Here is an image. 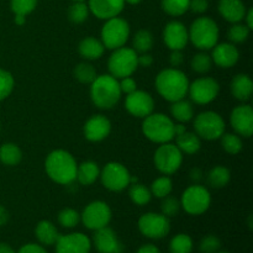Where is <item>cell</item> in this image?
Masks as SVG:
<instances>
[{
    "mask_svg": "<svg viewBox=\"0 0 253 253\" xmlns=\"http://www.w3.org/2000/svg\"><path fill=\"white\" fill-rule=\"evenodd\" d=\"M76 158L66 150H53L44 160V170L49 179L61 185H68L77 179Z\"/></svg>",
    "mask_w": 253,
    "mask_h": 253,
    "instance_id": "6da1fadb",
    "label": "cell"
},
{
    "mask_svg": "<svg viewBox=\"0 0 253 253\" xmlns=\"http://www.w3.org/2000/svg\"><path fill=\"white\" fill-rule=\"evenodd\" d=\"M157 93L165 100L173 103L187 96L189 79L178 68H166L157 74L155 81Z\"/></svg>",
    "mask_w": 253,
    "mask_h": 253,
    "instance_id": "7a4b0ae2",
    "label": "cell"
},
{
    "mask_svg": "<svg viewBox=\"0 0 253 253\" xmlns=\"http://www.w3.org/2000/svg\"><path fill=\"white\" fill-rule=\"evenodd\" d=\"M121 89L119 79L111 74H101L90 84V99L96 108L101 110H110L121 98Z\"/></svg>",
    "mask_w": 253,
    "mask_h": 253,
    "instance_id": "3957f363",
    "label": "cell"
},
{
    "mask_svg": "<svg viewBox=\"0 0 253 253\" xmlns=\"http://www.w3.org/2000/svg\"><path fill=\"white\" fill-rule=\"evenodd\" d=\"M142 120V132L150 141L162 145L174 140V121L166 114L152 113Z\"/></svg>",
    "mask_w": 253,
    "mask_h": 253,
    "instance_id": "277c9868",
    "label": "cell"
},
{
    "mask_svg": "<svg viewBox=\"0 0 253 253\" xmlns=\"http://www.w3.org/2000/svg\"><path fill=\"white\" fill-rule=\"evenodd\" d=\"M189 41L200 51L211 49L219 41L220 30L216 21L209 16H200L190 25Z\"/></svg>",
    "mask_w": 253,
    "mask_h": 253,
    "instance_id": "5b68a950",
    "label": "cell"
},
{
    "mask_svg": "<svg viewBox=\"0 0 253 253\" xmlns=\"http://www.w3.org/2000/svg\"><path fill=\"white\" fill-rule=\"evenodd\" d=\"M138 53L131 47H120L114 49L108 61L109 72L116 79H123L131 77L138 68Z\"/></svg>",
    "mask_w": 253,
    "mask_h": 253,
    "instance_id": "8992f818",
    "label": "cell"
},
{
    "mask_svg": "<svg viewBox=\"0 0 253 253\" xmlns=\"http://www.w3.org/2000/svg\"><path fill=\"white\" fill-rule=\"evenodd\" d=\"M130 25L125 19L119 16L111 17L105 20V24L101 27L100 41L105 48L114 51L125 46L130 37Z\"/></svg>",
    "mask_w": 253,
    "mask_h": 253,
    "instance_id": "52a82bcc",
    "label": "cell"
},
{
    "mask_svg": "<svg viewBox=\"0 0 253 253\" xmlns=\"http://www.w3.org/2000/svg\"><path fill=\"white\" fill-rule=\"evenodd\" d=\"M180 208L187 214L198 216L208 211L211 204V194L205 187L200 184H193L183 192L180 198Z\"/></svg>",
    "mask_w": 253,
    "mask_h": 253,
    "instance_id": "ba28073f",
    "label": "cell"
},
{
    "mask_svg": "<svg viewBox=\"0 0 253 253\" xmlns=\"http://www.w3.org/2000/svg\"><path fill=\"white\" fill-rule=\"evenodd\" d=\"M225 128L224 119L215 111H204L194 119V132L203 140H219L225 133Z\"/></svg>",
    "mask_w": 253,
    "mask_h": 253,
    "instance_id": "9c48e42d",
    "label": "cell"
},
{
    "mask_svg": "<svg viewBox=\"0 0 253 253\" xmlns=\"http://www.w3.org/2000/svg\"><path fill=\"white\" fill-rule=\"evenodd\" d=\"M153 162L158 172L163 175L174 174L183 163V153L174 143H162L156 150Z\"/></svg>",
    "mask_w": 253,
    "mask_h": 253,
    "instance_id": "30bf717a",
    "label": "cell"
},
{
    "mask_svg": "<svg viewBox=\"0 0 253 253\" xmlns=\"http://www.w3.org/2000/svg\"><path fill=\"white\" fill-rule=\"evenodd\" d=\"M113 217L110 207L103 200H94L89 203L81 214V221L88 230L96 231L99 229L109 226Z\"/></svg>",
    "mask_w": 253,
    "mask_h": 253,
    "instance_id": "8fae6325",
    "label": "cell"
},
{
    "mask_svg": "<svg viewBox=\"0 0 253 253\" xmlns=\"http://www.w3.org/2000/svg\"><path fill=\"white\" fill-rule=\"evenodd\" d=\"M101 184L110 192H123L130 185L131 174L127 168L119 162H109L99 175Z\"/></svg>",
    "mask_w": 253,
    "mask_h": 253,
    "instance_id": "7c38bea8",
    "label": "cell"
},
{
    "mask_svg": "<svg viewBox=\"0 0 253 253\" xmlns=\"http://www.w3.org/2000/svg\"><path fill=\"white\" fill-rule=\"evenodd\" d=\"M137 225L141 234L151 240L165 239L170 231L169 217L158 212H146L141 215Z\"/></svg>",
    "mask_w": 253,
    "mask_h": 253,
    "instance_id": "4fadbf2b",
    "label": "cell"
},
{
    "mask_svg": "<svg viewBox=\"0 0 253 253\" xmlns=\"http://www.w3.org/2000/svg\"><path fill=\"white\" fill-rule=\"evenodd\" d=\"M220 93V84L216 79L210 77H202L189 83L188 94L190 101L198 105H207L214 101Z\"/></svg>",
    "mask_w": 253,
    "mask_h": 253,
    "instance_id": "5bb4252c",
    "label": "cell"
},
{
    "mask_svg": "<svg viewBox=\"0 0 253 253\" xmlns=\"http://www.w3.org/2000/svg\"><path fill=\"white\" fill-rule=\"evenodd\" d=\"M125 108L127 113L135 118L145 119L155 110V100L150 93L136 89L126 95Z\"/></svg>",
    "mask_w": 253,
    "mask_h": 253,
    "instance_id": "9a60e30c",
    "label": "cell"
},
{
    "mask_svg": "<svg viewBox=\"0 0 253 253\" xmlns=\"http://www.w3.org/2000/svg\"><path fill=\"white\" fill-rule=\"evenodd\" d=\"M230 125L235 133L250 138L253 133V109L249 104L236 106L230 114Z\"/></svg>",
    "mask_w": 253,
    "mask_h": 253,
    "instance_id": "2e32d148",
    "label": "cell"
},
{
    "mask_svg": "<svg viewBox=\"0 0 253 253\" xmlns=\"http://www.w3.org/2000/svg\"><path fill=\"white\" fill-rule=\"evenodd\" d=\"M56 253H90L91 240L82 232L59 235L56 244Z\"/></svg>",
    "mask_w": 253,
    "mask_h": 253,
    "instance_id": "e0dca14e",
    "label": "cell"
},
{
    "mask_svg": "<svg viewBox=\"0 0 253 253\" xmlns=\"http://www.w3.org/2000/svg\"><path fill=\"white\" fill-rule=\"evenodd\" d=\"M163 41L170 51H183L189 42L187 26L178 20L169 21L163 30Z\"/></svg>",
    "mask_w": 253,
    "mask_h": 253,
    "instance_id": "ac0fdd59",
    "label": "cell"
},
{
    "mask_svg": "<svg viewBox=\"0 0 253 253\" xmlns=\"http://www.w3.org/2000/svg\"><path fill=\"white\" fill-rule=\"evenodd\" d=\"M93 245L99 253H123L124 245L111 227L105 226L94 232Z\"/></svg>",
    "mask_w": 253,
    "mask_h": 253,
    "instance_id": "d6986e66",
    "label": "cell"
},
{
    "mask_svg": "<svg viewBox=\"0 0 253 253\" xmlns=\"http://www.w3.org/2000/svg\"><path fill=\"white\" fill-rule=\"evenodd\" d=\"M84 137L90 142L104 141L111 132V123L106 116L93 115L85 121L83 127Z\"/></svg>",
    "mask_w": 253,
    "mask_h": 253,
    "instance_id": "ffe728a7",
    "label": "cell"
},
{
    "mask_svg": "<svg viewBox=\"0 0 253 253\" xmlns=\"http://www.w3.org/2000/svg\"><path fill=\"white\" fill-rule=\"evenodd\" d=\"M211 59L220 68H231L239 62L240 52L235 43L231 42H222L216 43L212 47Z\"/></svg>",
    "mask_w": 253,
    "mask_h": 253,
    "instance_id": "44dd1931",
    "label": "cell"
},
{
    "mask_svg": "<svg viewBox=\"0 0 253 253\" xmlns=\"http://www.w3.org/2000/svg\"><path fill=\"white\" fill-rule=\"evenodd\" d=\"M89 11L100 20L119 16L125 7V0H88Z\"/></svg>",
    "mask_w": 253,
    "mask_h": 253,
    "instance_id": "7402d4cb",
    "label": "cell"
},
{
    "mask_svg": "<svg viewBox=\"0 0 253 253\" xmlns=\"http://www.w3.org/2000/svg\"><path fill=\"white\" fill-rule=\"evenodd\" d=\"M217 10L219 14L231 24L241 22L247 11L242 0H219Z\"/></svg>",
    "mask_w": 253,
    "mask_h": 253,
    "instance_id": "603a6c76",
    "label": "cell"
},
{
    "mask_svg": "<svg viewBox=\"0 0 253 253\" xmlns=\"http://www.w3.org/2000/svg\"><path fill=\"white\" fill-rule=\"evenodd\" d=\"M230 90L237 100L242 101V103L249 101L253 93V82L251 77L244 73L235 76L230 83Z\"/></svg>",
    "mask_w": 253,
    "mask_h": 253,
    "instance_id": "cb8c5ba5",
    "label": "cell"
},
{
    "mask_svg": "<svg viewBox=\"0 0 253 253\" xmlns=\"http://www.w3.org/2000/svg\"><path fill=\"white\" fill-rule=\"evenodd\" d=\"M78 51L79 54L84 59L96 61V59H100L103 57L104 52H105V47H104L103 42L100 40L95 39L93 36H89L79 42Z\"/></svg>",
    "mask_w": 253,
    "mask_h": 253,
    "instance_id": "d4e9b609",
    "label": "cell"
},
{
    "mask_svg": "<svg viewBox=\"0 0 253 253\" xmlns=\"http://www.w3.org/2000/svg\"><path fill=\"white\" fill-rule=\"evenodd\" d=\"M35 236L43 246H53L58 240L59 234L53 222L49 220H41L35 227Z\"/></svg>",
    "mask_w": 253,
    "mask_h": 253,
    "instance_id": "484cf974",
    "label": "cell"
},
{
    "mask_svg": "<svg viewBox=\"0 0 253 253\" xmlns=\"http://www.w3.org/2000/svg\"><path fill=\"white\" fill-rule=\"evenodd\" d=\"M100 175L99 165L94 161H85L77 167V179L82 185H91Z\"/></svg>",
    "mask_w": 253,
    "mask_h": 253,
    "instance_id": "4316f807",
    "label": "cell"
},
{
    "mask_svg": "<svg viewBox=\"0 0 253 253\" xmlns=\"http://www.w3.org/2000/svg\"><path fill=\"white\" fill-rule=\"evenodd\" d=\"M170 116L178 123H189L194 118V106L190 100H187L185 98L179 99L177 101H173L170 105Z\"/></svg>",
    "mask_w": 253,
    "mask_h": 253,
    "instance_id": "83f0119b",
    "label": "cell"
},
{
    "mask_svg": "<svg viewBox=\"0 0 253 253\" xmlns=\"http://www.w3.org/2000/svg\"><path fill=\"white\" fill-rule=\"evenodd\" d=\"M175 146L182 151V153L194 155L202 148V138L195 132L185 131L179 136H175Z\"/></svg>",
    "mask_w": 253,
    "mask_h": 253,
    "instance_id": "f1b7e54d",
    "label": "cell"
},
{
    "mask_svg": "<svg viewBox=\"0 0 253 253\" xmlns=\"http://www.w3.org/2000/svg\"><path fill=\"white\" fill-rule=\"evenodd\" d=\"M22 160V151L16 143L7 142L0 147V162L5 166H17Z\"/></svg>",
    "mask_w": 253,
    "mask_h": 253,
    "instance_id": "f546056e",
    "label": "cell"
},
{
    "mask_svg": "<svg viewBox=\"0 0 253 253\" xmlns=\"http://www.w3.org/2000/svg\"><path fill=\"white\" fill-rule=\"evenodd\" d=\"M230 180H231V172L229 168L224 167V166H216L208 173V183L210 187L215 188V189L226 187Z\"/></svg>",
    "mask_w": 253,
    "mask_h": 253,
    "instance_id": "4dcf8cb0",
    "label": "cell"
},
{
    "mask_svg": "<svg viewBox=\"0 0 253 253\" xmlns=\"http://www.w3.org/2000/svg\"><path fill=\"white\" fill-rule=\"evenodd\" d=\"M128 197H130L131 202L133 204L138 205V207H143V205H147L151 202L152 193H151L150 188L137 182L128 185Z\"/></svg>",
    "mask_w": 253,
    "mask_h": 253,
    "instance_id": "1f68e13d",
    "label": "cell"
},
{
    "mask_svg": "<svg viewBox=\"0 0 253 253\" xmlns=\"http://www.w3.org/2000/svg\"><path fill=\"white\" fill-rule=\"evenodd\" d=\"M153 47V36L148 30H138L132 39V48L137 53L150 52Z\"/></svg>",
    "mask_w": 253,
    "mask_h": 253,
    "instance_id": "d6a6232c",
    "label": "cell"
},
{
    "mask_svg": "<svg viewBox=\"0 0 253 253\" xmlns=\"http://www.w3.org/2000/svg\"><path fill=\"white\" fill-rule=\"evenodd\" d=\"M193 244L192 237L188 234H178L169 241V252L170 253H192Z\"/></svg>",
    "mask_w": 253,
    "mask_h": 253,
    "instance_id": "836d02e7",
    "label": "cell"
},
{
    "mask_svg": "<svg viewBox=\"0 0 253 253\" xmlns=\"http://www.w3.org/2000/svg\"><path fill=\"white\" fill-rule=\"evenodd\" d=\"M190 0H161V7L169 16H182L189 10Z\"/></svg>",
    "mask_w": 253,
    "mask_h": 253,
    "instance_id": "e575fe53",
    "label": "cell"
},
{
    "mask_svg": "<svg viewBox=\"0 0 253 253\" xmlns=\"http://www.w3.org/2000/svg\"><path fill=\"white\" fill-rule=\"evenodd\" d=\"M151 193H152V197L155 195L156 198H160V199H163V198L168 197V195L172 193L173 190V182L168 175H162V177L157 178L152 182L150 188Z\"/></svg>",
    "mask_w": 253,
    "mask_h": 253,
    "instance_id": "d590c367",
    "label": "cell"
},
{
    "mask_svg": "<svg viewBox=\"0 0 253 253\" xmlns=\"http://www.w3.org/2000/svg\"><path fill=\"white\" fill-rule=\"evenodd\" d=\"M73 74L74 78L83 84H91V82L98 76L96 69L94 68L93 64L88 63V62H82V63L77 64L73 71Z\"/></svg>",
    "mask_w": 253,
    "mask_h": 253,
    "instance_id": "8d00e7d4",
    "label": "cell"
},
{
    "mask_svg": "<svg viewBox=\"0 0 253 253\" xmlns=\"http://www.w3.org/2000/svg\"><path fill=\"white\" fill-rule=\"evenodd\" d=\"M89 14V7L85 1H73L68 9V19L73 24H83L86 21Z\"/></svg>",
    "mask_w": 253,
    "mask_h": 253,
    "instance_id": "74e56055",
    "label": "cell"
},
{
    "mask_svg": "<svg viewBox=\"0 0 253 253\" xmlns=\"http://www.w3.org/2000/svg\"><path fill=\"white\" fill-rule=\"evenodd\" d=\"M220 140H221L222 148L229 155H239L242 151V147H244L241 136H239L237 133H224L220 137Z\"/></svg>",
    "mask_w": 253,
    "mask_h": 253,
    "instance_id": "f35d334b",
    "label": "cell"
},
{
    "mask_svg": "<svg viewBox=\"0 0 253 253\" xmlns=\"http://www.w3.org/2000/svg\"><path fill=\"white\" fill-rule=\"evenodd\" d=\"M212 66V59L211 57L204 51L199 52V53L194 54L190 61V67L193 71L198 74H205L211 69Z\"/></svg>",
    "mask_w": 253,
    "mask_h": 253,
    "instance_id": "ab89813d",
    "label": "cell"
},
{
    "mask_svg": "<svg viewBox=\"0 0 253 253\" xmlns=\"http://www.w3.org/2000/svg\"><path fill=\"white\" fill-rule=\"evenodd\" d=\"M58 222L62 227L73 229L81 222V214L72 208H66L58 214Z\"/></svg>",
    "mask_w": 253,
    "mask_h": 253,
    "instance_id": "60d3db41",
    "label": "cell"
},
{
    "mask_svg": "<svg viewBox=\"0 0 253 253\" xmlns=\"http://www.w3.org/2000/svg\"><path fill=\"white\" fill-rule=\"evenodd\" d=\"M250 32L251 30L246 25L236 22V24H232V26L227 31V37L231 43H242V42L247 41V39L250 37Z\"/></svg>",
    "mask_w": 253,
    "mask_h": 253,
    "instance_id": "b9f144b4",
    "label": "cell"
},
{
    "mask_svg": "<svg viewBox=\"0 0 253 253\" xmlns=\"http://www.w3.org/2000/svg\"><path fill=\"white\" fill-rule=\"evenodd\" d=\"M39 0H10V7L14 15L27 16L36 9Z\"/></svg>",
    "mask_w": 253,
    "mask_h": 253,
    "instance_id": "7bdbcfd3",
    "label": "cell"
},
{
    "mask_svg": "<svg viewBox=\"0 0 253 253\" xmlns=\"http://www.w3.org/2000/svg\"><path fill=\"white\" fill-rule=\"evenodd\" d=\"M15 79L10 72L0 69V101L6 99L14 90Z\"/></svg>",
    "mask_w": 253,
    "mask_h": 253,
    "instance_id": "ee69618b",
    "label": "cell"
},
{
    "mask_svg": "<svg viewBox=\"0 0 253 253\" xmlns=\"http://www.w3.org/2000/svg\"><path fill=\"white\" fill-rule=\"evenodd\" d=\"M180 210V202L174 197H166L163 198L161 203V214L167 217L177 216Z\"/></svg>",
    "mask_w": 253,
    "mask_h": 253,
    "instance_id": "f6af8a7d",
    "label": "cell"
},
{
    "mask_svg": "<svg viewBox=\"0 0 253 253\" xmlns=\"http://www.w3.org/2000/svg\"><path fill=\"white\" fill-rule=\"evenodd\" d=\"M221 249V241L215 235H207L200 240L199 250L202 253H216Z\"/></svg>",
    "mask_w": 253,
    "mask_h": 253,
    "instance_id": "bcb514c9",
    "label": "cell"
},
{
    "mask_svg": "<svg viewBox=\"0 0 253 253\" xmlns=\"http://www.w3.org/2000/svg\"><path fill=\"white\" fill-rule=\"evenodd\" d=\"M119 84H120L121 93H125L126 95L137 89V83L132 77H125L123 79H119Z\"/></svg>",
    "mask_w": 253,
    "mask_h": 253,
    "instance_id": "7dc6e473",
    "label": "cell"
},
{
    "mask_svg": "<svg viewBox=\"0 0 253 253\" xmlns=\"http://www.w3.org/2000/svg\"><path fill=\"white\" fill-rule=\"evenodd\" d=\"M209 9V1L208 0H190L189 10L194 14H204Z\"/></svg>",
    "mask_w": 253,
    "mask_h": 253,
    "instance_id": "c3c4849f",
    "label": "cell"
},
{
    "mask_svg": "<svg viewBox=\"0 0 253 253\" xmlns=\"http://www.w3.org/2000/svg\"><path fill=\"white\" fill-rule=\"evenodd\" d=\"M17 253H47L42 245L37 244H26L20 247Z\"/></svg>",
    "mask_w": 253,
    "mask_h": 253,
    "instance_id": "681fc988",
    "label": "cell"
},
{
    "mask_svg": "<svg viewBox=\"0 0 253 253\" xmlns=\"http://www.w3.org/2000/svg\"><path fill=\"white\" fill-rule=\"evenodd\" d=\"M184 62V56L182 51H172L169 54V64L172 68H178Z\"/></svg>",
    "mask_w": 253,
    "mask_h": 253,
    "instance_id": "f907efd6",
    "label": "cell"
},
{
    "mask_svg": "<svg viewBox=\"0 0 253 253\" xmlns=\"http://www.w3.org/2000/svg\"><path fill=\"white\" fill-rule=\"evenodd\" d=\"M137 63H138V66L148 68V67L152 66L153 57L151 56L148 52H146V53H140V56H137Z\"/></svg>",
    "mask_w": 253,
    "mask_h": 253,
    "instance_id": "816d5d0a",
    "label": "cell"
},
{
    "mask_svg": "<svg viewBox=\"0 0 253 253\" xmlns=\"http://www.w3.org/2000/svg\"><path fill=\"white\" fill-rule=\"evenodd\" d=\"M189 178L192 179L193 184H199L200 180L203 179V172L199 168H193L189 173Z\"/></svg>",
    "mask_w": 253,
    "mask_h": 253,
    "instance_id": "f5cc1de1",
    "label": "cell"
},
{
    "mask_svg": "<svg viewBox=\"0 0 253 253\" xmlns=\"http://www.w3.org/2000/svg\"><path fill=\"white\" fill-rule=\"evenodd\" d=\"M136 253H161V251L157 246H155V245L146 244L143 245V246H141Z\"/></svg>",
    "mask_w": 253,
    "mask_h": 253,
    "instance_id": "db71d44e",
    "label": "cell"
},
{
    "mask_svg": "<svg viewBox=\"0 0 253 253\" xmlns=\"http://www.w3.org/2000/svg\"><path fill=\"white\" fill-rule=\"evenodd\" d=\"M244 20L246 22H245V25H246L247 27H249L250 30L253 29V9L252 7H250L249 10L246 11V15H245Z\"/></svg>",
    "mask_w": 253,
    "mask_h": 253,
    "instance_id": "11a10c76",
    "label": "cell"
},
{
    "mask_svg": "<svg viewBox=\"0 0 253 253\" xmlns=\"http://www.w3.org/2000/svg\"><path fill=\"white\" fill-rule=\"evenodd\" d=\"M9 221V212L4 207L0 205V226H4Z\"/></svg>",
    "mask_w": 253,
    "mask_h": 253,
    "instance_id": "9f6ffc18",
    "label": "cell"
},
{
    "mask_svg": "<svg viewBox=\"0 0 253 253\" xmlns=\"http://www.w3.org/2000/svg\"><path fill=\"white\" fill-rule=\"evenodd\" d=\"M0 253H16V252H15V250L12 249L9 244L0 242Z\"/></svg>",
    "mask_w": 253,
    "mask_h": 253,
    "instance_id": "6f0895ef",
    "label": "cell"
},
{
    "mask_svg": "<svg viewBox=\"0 0 253 253\" xmlns=\"http://www.w3.org/2000/svg\"><path fill=\"white\" fill-rule=\"evenodd\" d=\"M185 131H187V127H185V126H184V124H182V123L174 124V133H175V136L182 135V133H184Z\"/></svg>",
    "mask_w": 253,
    "mask_h": 253,
    "instance_id": "680465c9",
    "label": "cell"
},
{
    "mask_svg": "<svg viewBox=\"0 0 253 253\" xmlns=\"http://www.w3.org/2000/svg\"><path fill=\"white\" fill-rule=\"evenodd\" d=\"M14 21L15 24L19 25V26H22V25L26 22V16H24V15H15Z\"/></svg>",
    "mask_w": 253,
    "mask_h": 253,
    "instance_id": "91938a15",
    "label": "cell"
},
{
    "mask_svg": "<svg viewBox=\"0 0 253 253\" xmlns=\"http://www.w3.org/2000/svg\"><path fill=\"white\" fill-rule=\"evenodd\" d=\"M141 1H142V0H125V2H127V4L130 5H137L140 4Z\"/></svg>",
    "mask_w": 253,
    "mask_h": 253,
    "instance_id": "94428289",
    "label": "cell"
},
{
    "mask_svg": "<svg viewBox=\"0 0 253 253\" xmlns=\"http://www.w3.org/2000/svg\"><path fill=\"white\" fill-rule=\"evenodd\" d=\"M216 253H230V252H227V251H217Z\"/></svg>",
    "mask_w": 253,
    "mask_h": 253,
    "instance_id": "6125c7cd",
    "label": "cell"
},
{
    "mask_svg": "<svg viewBox=\"0 0 253 253\" xmlns=\"http://www.w3.org/2000/svg\"><path fill=\"white\" fill-rule=\"evenodd\" d=\"M73 1H85V0H73Z\"/></svg>",
    "mask_w": 253,
    "mask_h": 253,
    "instance_id": "be15d7a7",
    "label": "cell"
},
{
    "mask_svg": "<svg viewBox=\"0 0 253 253\" xmlns=\"http://www.w3.org/2000/svg\"><path fill=\"white\" fill-rule=\"evenodd\" d=\"M0 128H1V124H0Z\"/></svg>",
    "mask_w": 253,
    "mask_h": 253,
    "instance_id": "e7e4bbea",
    "label": "cell"
}]
</instances>
